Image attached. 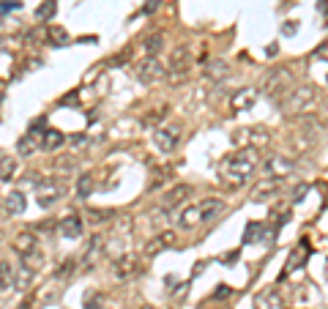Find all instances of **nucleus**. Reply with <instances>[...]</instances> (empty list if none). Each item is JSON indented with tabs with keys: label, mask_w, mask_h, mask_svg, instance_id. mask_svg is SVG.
Listing matches in <instances>:
<instances>
[{
	"label": "nucleus",
	"mask_w": 328,
	"mask_h": 309,
	"mask_svg": "<svg viewBox=\"0 0 328 309\" xmlns=\"http://www.w3.org/2000/svg\"><path fill=\"white\" fill-rule=\"evenodd\" d=\"M263 233H266L263 222H249L246 230H244V244H257V241L263 238Z\"/></svg>",
	"instance_id": "nucleus-26"
},
{
	"label": "nucleus",
	"mask_w": 328,
	"mask_h": 309,
	"mask_svg": "<svg viewBox=\"0 0 328 309\" xmlns=\"http://www.w3.org/2000/svg\"><path fill=\"white\" fill-rule=\"evenodd\" d=\"M142 309H154V307H142Z\"/></svg>",
	"instance_id": "nucleus-48"
},
{
	"label": "nucleus",
	"mask_w": 328,
	"mask_h": 309,
	"mask_svg": "<svg viewBox=\"0 0 328 309\" xmlns=\"http://www.w3.org/2000/svg\"><path fill=\"white\" fill-rule=\"evenodd\" d=\"M96 189V181H93V175H79L77 178V197L79 200H85V197H91V192Z\"/></svg>",
	"instance_id": "nucleus-27"
},
{
	"label": "nucleus",
	"mask_w": 328,
	"mask_h": 309,
	"mask_svg": "<svg viewBox=\"0 0 328 309\" xmlns=\"http://www.w3.org/2000/svg\"><path fill=\"white\" fill-rule=\"evenodd\" d=\"M161 249H164V241H161L159 235H156V238H151V241L145 244V247H142V254H145V257H156V254H159Z\"/></svg>",
	"instance_id": "nucleus-31"
},
{
	"label": "nucleus",
	"mask_w": 328,
	"mask_h": 309,
	"mask_svg": "<svg viewBox=\"0 0 328 309\" xmlns=\"http://www.w3.org/2000/svg\"><path fill=\"white\" fill-rule=\"evenodd\" d=\"M60 197H63V186L52 178H41V184L36 186V200H39L41 208H52Z\"/></svg>",
	"instance_id": "nucleus-4"
},
{
	"label": "nucleus",
	"mask_w": 328,
	"mask_h": 309,
	"mask_svg": "<svg viewBox=\"0 0 328 309\" xmlns=\"http://www.w3.org/2000/svg\"><path fill=\"white\" fill-rule=\"evenodd\" d=\"M14 175H17V159L3 156L0 159V181H11Z\"/></svg>",
	"instance_id": "nucleus-28"
},
{
	"label": "nucleus",
	"mask_w": 328,
	"mask_h": 309,
	"mask_svg": "<svg viewBox=\"0 0 328 309\" xmlns=\"http://www.w3.org/2000/svg\"><path fill=\"white\" fill-rule=\"evenodd\" d=\"M156 8H159V0H148V3H145V8H142V14H154V11H156Z\"/></svg>",
	"instance_id": "nucleus-39"
},
{
	"label": "nucleus",
	"mask_w": 328,
	"mask_h": 309,
	"mask_svg": "<svg viewBox=\"0 0 328 309\" xmlns=\"http://www.w3.org/2000/svg\"><path fill=\"white\" fill-rule=\"evenodd\" d=\"M126 61H129V49H126V52H120V55H115V58H112V66H118V63H126Z\"/></svg>",
	"instance_id": "nucleus-41"
},
{
	"label": "nucleus",
	"mask_w": 328,
	"mask_h": 309,
	"mask_svg": "<svg viewBox=\"0 0 328 309\" xmlns=\"http://www.w3.org/2000/svg\"><path fill=\"white\" fill-rule=\"evenodd\" d=\"M257 170V148H241L238 153L227 156L219 165V175H222V184L230 186V189H241L251 181V172Z\"/></svg>",
	"instance_id": "nucleus-1"
},
{
	"label": "nucleus",
	"mask_w": 328,
	"mask_h": 309,
	"mask_svg": "<svg viewBox=\"0 0 328 309\" xmlns=\"http://www.w3.org/2000/svg\"><path fill=\"white\" fill-rule=\"evenodd\" d=\"M36 151H39V140H36V134L19 137V143H17V153H19V156H33Z\"/></svg>",
	"instance_id": "nucleus-25"
},
{
	"label": "nucleus",
	"mask_w": 328,
	"mask_h": 309,
	"mask_svg": "<svg viewBox=\"0 0 328 309\" xmlns=\"http://www.w3.org/2000/svg\"><path fill=\"white\" fill-rule=\"evenodd\" d=\"M6 213H11V216H19V213H25V208H28V203H25V194L22 192H11L6 197Z\"/></svg>",
	"instance_id": "nucleus-21"
},
{
	"label": "nucleus",
	"mask_w": 328,
	"mask_h": 309,
	"mask_svg": "<svg viewBox=\"0 0 328 309\" xmlns=\"http://www.w3.org/2000/svg\"><path fill=\"white\" fill-rule=\"evenodd\" d=\"M230 74V69H227V63L224 61H213L205 66V80H213V82H219V80H224V77Z\"/></svg>",
	"instance_id": "nucleus-23"
},
{
	"label": "nucleus",
	"mask_w": 328,
	"mask_h": 309,
	"mask_svg": "<svg viewBox=\"0 0 328 309\" xmlns=\"http://www.w3.org/2000/svg\"><path fill=\"white\" fill-rule=\"evenodd\" d=\"M254 304H257V309H287L279 290H263Z\"/></svg>",
	"instance_id": "nucleus-15"
},
{
	"label": "nucleus",
	"mask_w": 328,
	"mask_h": 309,
	"mask_svg": "<svg viewBox=\"0 0 328 309\" xmlns=\"http://www.w3.org/2000/svg\"><path fill=\"white\" fill-rule=\"evenodd\" d=\"M140 271V260L134 257V254H120L115 257V266H112V274L118 276V279H129Z\"/></svg>",
	"instance_id": "nucleus-9"
},
{
	"label": "nucleus",
	"mask_w": 328,
	"mask_h": 309,
	"mask_svg": "<svg viewBox=\"0 0 328 309\" xmlns=\"http://www.w3.org/2000/svg\"><path fill=\"white\" fill-rule=\"evenodd\" d=\"M58 230H60V235H63V238L77 241L79 235H82V216H79V213H69L66 219H60Z\"/></svg>",
	"instance_id": "nucleus-11"
},
{
	"label": "nucleus",
	"mask_w": 328,
	"mask_h": 309,
	"mask_svg": "<svg viewBox=\"0 0 328 309\" xmlns=\"http://www.w3.org/2000/svg\"><path fill=\"white\" fill-rule=\"evenodd\" d=\"M39 137H41V143H39V145H41L44 151H55V148H60V145L66 143L63 131H58V129H44Z\"/></svg>",
	"instance_id": "nucleus-19"
},
{
	"label": "nucleus",
	"mask_w": 328,
	"mask_h": 309,
	"mask_svg": "<svg viewBox=\"0 0 328 309\" xmlns=\"http://www.w3.org/2000/svg\"><path fill=\"white\" fill-rule=\"evenodd\" d=\"M14 252L19 254V257H28V254L39 252V238H36V233L25 230V233L17 235V238H14Z\"/></svg>",
	"instance_id": "nucleus-12"
},
{
	"label": "nucleus",
	"mask_w": 328,
	"mask_h": 309,
	"mask_svg": "<svg viewBox=\"0 0 328 309\" xmlns=\"http://www.w3.org/2000/svg\"><path fill=\"white\" fill-rule=\"evenodd\" d=\"M263 167H266L268 178H279V181L285 178L287 172H293V162H290L287 156H271Z\"/></svg>",
	"instance_id": "nucleus-10"
},
{
	"label": "nucleus",
	"mask_w": 328,
	"mask_h": 309,
	"mask_svg": "<svg viewBox=\"0 0 328 309\" xmlns=\"http://www.w3.org/2000/svg\"><path fill=\"white\" fill-rule=\"evenodd\" d=\"M232 295V288H227V285H216V290H213V301H224V298H230Z\"/></svg>",
	"instance_id": "nucleus-33"
},
{
	"label": "nucleus",
	"mask_w": 328,
	"mask_h": 309,
	"mask_svg": "<svg viewBox=\"0 0 328 309\" xmlns=\"http://www.w3.org/2000/svg\"><path fill=\"white\" fill-rule=\"evenodd\" d=\"M282 189V181L279 178H263L251 186V203H268L279 194Z\"/></svg>",
	"instance_id": "nucleus-7"
},
{
	"label": "nucleus",
	"mask_w": 328,
	"mask_h": 309,
	"mask_svg": "<svg viewBox=\"0 0 328 309\" xmlns=\"http://www.w3.org/2000/svg\"><path fill=\"white\" fill-rule=\"evenodd\" d=\"M317 8H320L323 14H326V17H328V0H320V3H317Z\"/></svg>",
	"instance_id": "nucleus-45"
},
{
	"label": "nucleus",
	"mask_w": 328,
	"mask_h": 309,
	"mask_svg": "<svg viewBox=\"0 0 328 309\" xmlns=\"http://www.w3.org/2000/svg\"><path fill=\"white\" fill-rule=\"evenodd\" d=\"M47 36H49V41L55 44V47H66V44H69V33H66L63 28H58V25L55 28H49Z\"/></svg>",
	"instance_id": "nucleus-30"
},
{
	"label": "nucleus",
	"mask_w": 328,
	"mask_h": 309,
	"mask_svg": "<svg viewBox=\"0 0 328 309\" xmlns=\"http://www.w3.org/2000/svg\"><path fill=\"white\" fill-rule=\"evenodd\" d=\"M200 208L197 206H186L181 213H178V227H183V230H192V227L200 225Z\"/></svg>",
	"instance_id": "nucleus-20"
},
{
	"label": "nucleus",
	"mask_w": 328,
	"mask_h": 309,
	"mask_svg": "<svg viewBox=\"0 0 328 309\" xmlns=\"http://www.w3.org/2000/svg\"><path fill=\"white\" fill-rule=\"evenodd\" d=\"M77 99H79V96H77V90H71L69 96H63V99H60V104H71V102H77Z\"/></svg>",
	"instance_id": "nucleus-43"
},
{
	"label": "nucleus",
	"mask_w": 328,
	"mask_h": 309,
	"mask_svg": "<svg viewBox=\"0 0 328 309\" xmlns=\"http://www.w3.org/2000/svg\"><path fill=\"white\" fill-rule=\"evenodd\" d=\"M104 235H93L91 238V244H88V252H85V257H82V263H79V266L85 268V271H91L93 268V263H96V257L101 252H104Z\"/></svg>",
	"instance_id": "nucleus-14"
},
{
	"label": "nucleus",
	"mask_w": 328,
	"mask_h": 309,
	"mask_svg": "<svg viewBox=\"0 0 328 309\" xmlns=\"http://www.w3.org/2000/svg\"><path fill=\"white\" fill-rule=\"evenodd\" d=\"M189 63H192V49L186 44L175 47L170 52V69L167 71H189Z\"/></svg>",
	"instance_id": "nucleus-13"
},
{
	"label": "nucleus",
	"mask_w": 328,
	"mask_h": 309,
	"mask_svg": "<svg viewBox=\"0 0 328 309\" xmlns=\"http://www.w3.org/2000/svg\"><path fill=\"white\" fill-rule=\"evenodd\" d=\"M317 88H312V85H301V88H293L290 93H287L285 99H282V110L287 112V115H304L307 110H312L314 104H317Z\"/></svg>",
	"instance_id": "nucleus-2"
},
{
	"label": "nucleus",
	"mask_w": 328,
	"mask_h": 309,
	"mask_svg": "<svg viewBox=\"0 0 328 309\" xmlns=\"http://www.w3.org/2000/svg\"><path fill=\"white\" fill-rule=\"evenodd\" d=\"M181 126L178 124H170V126H159L156 129V134H154V143H156V148L159 151H164V153H170L175 148V145L181 143Z\"/></svg>",
	"instance_id": "nucleus-5"
},
{
	"label": "nucleus",
	"mask_w": 328,
	"mask_h": 309,
	"mask_svg": "<svg viewBox=\"0 0 328 309\" xmlns=\"http://www.w3.org/2000/svg\"><path fill=\"white\" fill-rule=\"evenodd\" d=\"M85 309H107V304H104L101 295L91 293V295H88V301H85Z\"/></svg>",
	"instance_id": "nucleus-32"
},
{
	"label": "nucleus",
	"mask_w": 328,
	"mask_h": 309,
	"mask_svg": "<svg viewBox=\"0 0 328 309\" xmlns=\"http://www.w3.org/2000/svg\"><path fill=\"white\" fill-rule=\"evenodd\" d=\"M30 304H33V301H30V298H25V301L19 304V309H30Z\"/></svg>",
	"instance_id": "nucleus-47"
},
{
	"label": "nucleus",
	"mask_w": 328,
	"mask_h": 309,
	"mask_svg": "<svg viewBox=\"0 0 328 309\" xmlns=\"http://www.w3.org/2000/svg\"><path fill=\"white\" fill-rule=\"evenodd\" d=\"M197 208H200V219L211 222L213 216H219V211L224 208V203L216 200V197H208V200H203V203H197Z\"/></svg>",
	"instance_id": "nucleus-18"
},
{
	"label": "nucleus",
	"mask_w": 328,
	"mask_h": 309,
	"mask_svg": "<svg viewBox=\"0 0 328 309\" xmlns=\"http://www.w3.org/2000/svg\"><path fill=\"white\" fill-rule=\"evenodd\" d=\"M164 115H167V112H161V110H156V112H154V115H148V118H145V121H142V124H145V126H151V124H156V121H161V118H164Z\"/></svg>",
	"instance_id": "nucleus-37"
},
{
	"label": "nucleus",
	"mask_w": 328,
	"mask_h": 309,
	"mask_svg": "<svg viewBox=\"0 0 328 309\" xmlns=\"http://www.w3.org/2000/svg\"><path fill=\"white\" fill-rule=\"evenodd\" d=\"M44 129H47V121H44V118H39L36 124H30V134H39V131H44Z\"/></svg>",
	"instance_id": "nucleus-36"
},
{
	"label": "nucleus",
	"mask_w": 328,
	"mask_h": 309,
	"mask_svg": "<svg viewBox=\"0 0 328 309\" xmlns=\"http://www.w3.org/2000/svg\"><path fill=\"white\" fill-rule=\"evenodd\" d=\"M74 268H77V263H74V260H66V263H63V266L55 271V276H69Z\"/></svg>",
	"instance_id": "nucleus-35"
},
{
	"label": "nucleus",
	"mask_w": 328,
	"mask_h": 309,
	"mask_svg": "<svg viewBox=\"0 0 328 309\" xmlns=\"http://www.w3.org/2000/svg\"><path fill=\"white\" fill-rule=\"evenodd\" d=\"M167 74V69L161 66L156 58H148V61H142L137 69H134V77L140 80L142 85H151V82H156V80H161V77Z\"/></svg>",
	"instance_id": "nucleus-6"
},
{
	"label": "nucleus",
	"mask_w": 328,
	"mask_h": 309,
	"mask_svg": "<svg viewBox=\"0 0 328 309\" xmlns=\"http://www.w3.org/2000/svg\"><path fill=\"white\" fill-rule=\"evenodd\" d=\"M307 257H309V244H307V241H301L298 249L290 254V260H287V268H285V274H282V276H287V274H293V271H298V268H304Z\"/></svg>",
	"instance_id": "nucleus-16"
},
{
	"label": "nucleus",
	"mask_w": 328,
	"mask_h": 309,
	"mask_svg": "<svg viewBox=\"0 0 328 309\" xmlns=\"http://www.w3.org/2000/svg\"><path fill=\"white\" fill-rule=\"evenodd\" d=\"M17 288V271L11 263L0 260V290H11Z\"/></svg>",
	"instance_id": "nucleus-22"
},
{
	"label": "nucleus",
	"mask_w": 328,
	"mask_h": 309,
	"mask_svg": "<svg viewBox=\"0 0 328 309\" xmlns=\"http://www.w3.org/2000/svg\"><path fill=\"white\" fill-rule=\"evenodd\" d=\"M71 143H74V145H82L85 137H82V134H74V137H71Z\"/></svg>",
	"instance_id": "nucleus-46"
},
{
	"label": "nucleus",
	"mask_w": 328,
	"mask_h": 309,
	"mask_svg": "<svg viewBox=\"0 0 328 309\" xmlns=\"http://www.w3.org/2000/svg\"><path fill=\"white\" fill-rule=\"evenodd\" d=\"M55 11H58V3H55V0H41V6L36 8V20L47 22V20H52V17H55Z\"/></svg>",
	"instance_id": "nucleus-29"
},
{
	"label": "nucleus",
	"mask_w": 328,
	"mask_h": 309,
	"mask_svg": "<svg viewBox=\"0 0 328 309\" xmlns=\"http://www.w3.org/2000/svg\"><path fill=\"white\" fill-rule=\"evenodd\" d=\"M254 102H257V90H254V88H244V90H238L235 96L230 99V107H232V110H246V107H251Z\"/></svg>",
	"instance_id": "nucleus-17"
},
{
	"label": "nucleus",
	"mask_w": 328,
	"mask_h": 309,
	"mask_svg": "<svg viewBox=\"0 0 328 309\" xmlns=\"http://www.w3.org/2000/svg\"><path fill=\"white\" fill-rule=\"evenodd\" d=\"M112 213L110 211H91V219H96V225H98V219H110Z\"/></svg>",
	"instance_id": "nucleus-40"
},
{
	"label": "nucleus",
	"mask_w": 328,
	"mask_h": 309,
	"mask_svg": "<svg viewBox=\"0 0 328 309\" xmlns=\"http://www.w3.org/2000/svg\"><path fill=\"white\" fill-rule=\"evenodd\" d=\"M161 47H164V36L161 33H151L145 41H142V52H145L148 58H156Z\"/></svg>",
	"instance_id": "nucleus-24"
},
{
	"label": "nucleus",
	"mask_w": 328,
	"mask_h": 309,
	"mask_svg": "<svg viewBox=\"0 0 328 309\" xmlns=\"http://www.w3.org/2000/svg\"><path fill=\"white\" fill-rule=\"evenodd\" d=\"M238 260V252H232V254H224L222 257V263H235Z\"/></svg>",
	"instance_id": "nucleus-44"
},
{
	"label": "nucleus",
	"mask_w": 328,
	"mask_h": 309,
	"mask_svg": "<svg viewBox=\"0 0 328 309\" xmlns=\"http://www.w3.org/2000/svg\"><path fill=\"white\" fill-rule=\"evenodd\" d=\"M22 3L19 0H0V14H8V11H19Z\"/></svg>",
	"instance_id": "nucleus-34"
},
{
	"label": "nucleus",
	"mask_w": 328,
	"mask_h": 309,
	"mask_svg": "<svg viewBox=\"0 0 328 309\" xmlns=\"http://www.w3.org/2000/svg\"><path fill=\"white\" fill-rule=\"evenodd\" d=\"M189 194H192V189H189L186 184H175L170 192H164V197H161V206H159V208H161V211H173V208L181 206Z\"/></svg>",
	"instance_id": "nucleus-8"
},
{
	"label": "nucleus",
	"mask_w": 328,
	"mask_h": 309,
	"mask_svg": "<svg viewBox=\"0 0 328 309\" xmlns=\"http://www.w3.org/2000/svg\"><path fill=\"white\" fill-rule=\"evenodd\" d=\"M263 90H266L273 102H282V99L293 90V77H290V71H287V69H273L271 74L266 77Z\"/></svg>",
	"instance_id": "nucleus-3"
},
{
	"label": "nucleus",
	"mask_w": 328,
	"mask_h": 309,
	"mask_svg": "<svg viewBox=\"0 0 328 309\" xmlns=\"http://www.w3.org/2000/svg\"><path fill=\"white\" fill-rule=\"evenodd\" d=\"M298 30V22H285V36H293Z\"/></svg>",
	"instance_id": "nucleus-42"
},
{
	"label": "nucleus",
	"mask_w": 328,
	"mask_h": 309,
	"mask_svg": "<svg viewBox=\"0 0 328 309\" xmlns=\"http://www.w3.org/2000/svg\"><path fill=\"white\" fill-rule=\"evenodd\" d=\"M314 55L320 58V61H328V39L320 44V47H317V52H314Z\"/></svg>",
	"instance_id": "nucleus-38"
}]
</instances>
